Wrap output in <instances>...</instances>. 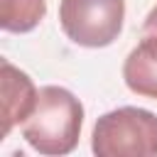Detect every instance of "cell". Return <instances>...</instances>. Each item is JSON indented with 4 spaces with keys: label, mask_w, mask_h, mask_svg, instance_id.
Returning <instances> with one entry per match:
<instances>
[{
    "label": "cell",
    "mask_w": 157,
    "mask_h": 157,
    "mask_svg": "<svg viewBox=\"0 0 157 157\" xmlns=\"http://www.w3.org/2000/svg\"><path fill=\"white\" fill-rule=\"evenodd\" d=\"M83 125L81 101L64 86H42L32 113L20 125L22 137L39 155H69Z\"/></svg>",
    "instance_id": "1"
},
{
    "label": "cell",
    "mask_w": 157,
    "mask_h": 157,
    "mask_svg": "<svg viewBox=\"0 0 157 157\" xmlns=\"http://www.w3.org/2000/svg\"><path fill=\"white\" fill-rule=\"evenodd\" d=\"M91 150L98 157H155L157 115L135 105L103 113L93 125Z\"/></svg>",
    "instance_id": "2"
},
{
    "label": "cell",
    "mask_w": 157,
    "mask_h": 157,
    "mask_svg": "<svg viewBox=\"0 0 157 157\" xmlns=\"http://www.w3.org/2000/svg\"><path fill=\"white\" fill-rule=\"evenodd\" d=\"M125 0H61L59 25L64 34L88 49L108 47L123 32Z\"/></svg>",
    "instance_id": "3"
},
{
    "label": "cell",
    "mask_w": 157,
    "mask_h": 157,
    "mask_svg": "<svg viewBox=\"0 0 157 157\" xmlns=\"http://www.w3.org/2000/svg\"><path fill=\"white\" fill-rule=\"evenodd\" d=\"M0 86H2V137L0 140H5L10 130L15 125H22L25 118L32 113L39 91L34 88L32 78L17 66H12L7 59L0 61Z\"/></svg>",
    "instance_id": "4"
},
{
    "label": "cell",
    "mask_w": 157,
    "mask_h": 157,
    "mask_svg": "<svg viewBox=\"0 0 157 157\" xmlns=\"http://www.w3.org/2000/svg\"><path fill=\"white\" fill-rule=\"evenodd\" d=\"M123 81L132 93L157 101V27L142 29V39L125 56Z\"/></svg>",
    "instance_id": "5"
},
{
    "label": "cell",
    "mask_w": 157,
    "mask_h": 157,
    "mask_svg": "<svg viewBox=\"0 0 157 157\" xmlns=\"http://www.w3.org/2000/svg\"><path fill=\"white\" fill-rule=\"evenodd\" d=\"M0 25L5 32H29L47 15V0H0Z\"/></svg>",
    "instance_id": "6"
},
{
    "label": "cell",
    "mask_w": 157,
    "mask_h": 157,
    "mask_svg": "<svg viewBox=\"0 0 157 157\" xmlns=\"http://www.w3.org/2000/svg\"><path fill=\"white\" fill-rule=\"evenodd\" d=\"M152 27H157V5L147 12V17H145V22H142V29H152Z\"/></svg>",
    "instance_id": "7"
}]
</instances>
